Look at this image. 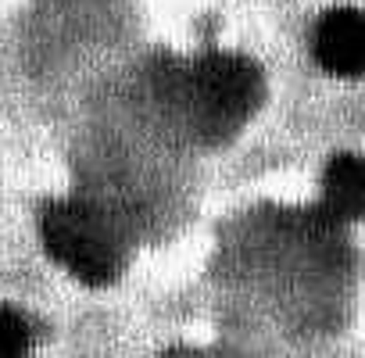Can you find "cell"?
<instances>
[{
	"instance_id": "obj_1",
	"label": "cell",
	"mask_w": 365,
	"mask_h": 358,
	"mask_svg": "<svg viewBox=\"0 0 365 358\" xmlns=\"http://www.w3.org/2000/svg\"><path fill=\"white\" fill-rule=\"evenodd\" d=\"M172 90L201 129L230 133L255 115L262 101V72L240 54L212 51L182 68Z\"/></svg>"
},
{
	"instance_id": "obj_2",
	"label": "cell",
	"mask_w": 365,
	"mask_h": 358,
	"mask_svg": "<svg viewBox=\"0 0 365 358\" xmlns=\"http://www.w3.org/2000/svg\"><path fill=\"white\" fill-rule=\"evenodd\" d=\"M47 255L90 287H104L122 272V244L111 223L83 201H54L40 223Z\"/></svg>"
},
{
	"instance_id": "obj_3",
	"label": "cell",
	"mask_w": 365,
	"mask_h": 358,
	"mask_svg": "<svg viewBox=\"0 0 365 358\" xmlns=\"http://www.w3.org/2000/svg\"><path fill=\"white\" fill-rule=\"evenodd\" d=\"M315 61L336 79L365 76V15L333 8L315 26Z\"/></svg>"
},
{
	"instance_id": "obj_4",
	"label": "cell",
	"mask_w": 365,
	"mask_h": 358,
	"mask_svg": "<svg viewBox=\"0 0 365 358\" xmlns=\"http://www.w3.org/2000/svg\"><path fill=\"white\" fill-rule=\"evenodd\" d=\"M319 219L329 226L365 219V161L358 154H336L322 172Z\"/></svg>"
},
{
	"instance_id": "obj_5",
	"label": "cell",
	"mask_w": 365,
	"mask_h": 358,
	"mask_svg": "<svg viewBox=\"0 0 365 358\" xmlns=\"http://www.w3.org/2000/svg\"><path fill=\"white\" fill-rule=\"evenodd\" d=\"M29 351H33L29 319L11 305H0V358H29Z\"/></svg>"
},
{
	"instance_id": "obj_6",
	"label": "cell",
	"mask_w": 365,
	"mask_h": 358,
	"mask_svg": "<svg viewBox=\"0 0 365 358\" xmlns=\"http://www.w3.org/2000/svg\"><path fill=\"white\" fill-rule=\"evenodd\" d=\"M165 358H205L201 351H190V347H175V351H168Z\"/></svg>"
}]
</instances>
